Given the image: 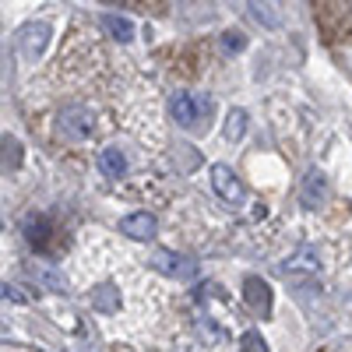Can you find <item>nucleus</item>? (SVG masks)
<instances>
[{"instance_id": "13", "label": "nucleus", "mask_w": 352, "mask_h": 352, "mask_svg": "<svg viewBox=\"0 0 352 352\" xmlns=\"http://www.w3.org/2000/svg\"><path fill=\"white\" fill-rule=\"evenodd\" d=\"M21 141L14 138V134H4V138H0V166H4V169H18L21 166Z\"/></svg>"}, {"instance_id": "19", "label": "nucleus", "mask_w": 352, "mask_h": 352, "mask_svg": "<svg viewBox=\"0 0 352 352\" xmlns=\"http://www.w3.org/2000/svg\"><path fill=\"white\" fill-rule=\"evenodd\" d=\"M243 345H247V352H264V342L257 338V331H247L243 335Z\"/></svg>"}, {"instance_id": "11", "label": "nucleus", "mask_w": 352, "mask_h": 352, "mask_svg": "<svg viewBox=\"0 0 352 352\" xmlns=\"http://www.w3.org/2000/svg\"><path fill=\"white\" fill-rule=\"evenodd\" d=\"M28 275H32L43 289H50V292H64V278L56 275L50 264H43V261H32V264H28Z\"/></svg>"}, {"instance_id": "18", "label": "nucleus", "mask_w": 352, "mask_h": 352, "mask_svg": "<svg viewBox=\"0 0 352 352\" xmlns=\"http://www.w3.org/2000/svg\"><path fill=\"white\" fill-rule=\"evenodd\" d=\"M0 300H11V303H25V292H18V289H11V285H4V282H0Z\"/></svg>"}, {"instance_id": "15", "label": "nucleus", "mask_w": 352, "mask_h": 352, "mask_svg": "<svg viewBox=\"0 0 352 352\" xmlns=\"http://www.w3.org/2000/svg\"><path fill=\"white\" fill-rule=\"evenodd\" d=\"M247 134V109H229L226 116V141H240Z\"/></svg>"}, {"instance_id": "4", "label": "nucleus", "mask_w": 352, "mask_h": 352, "mask_svg": "<svg viewBox=\"0 0 352 352\" xmlns=\"http://www.w3.org/2000/svg\"><path fill=\"white\" fill-rule=\"evenodd\" d=\"M18 43H21V53L28 56V60H36V56H43V50L50 46V25H43V21H28V25L21 28Z\"/></svg>"}, {"instance_id": "5", "label": "nucleus", "mask_w": 352, "mask_h": 352, "mask_svg": "<svg viewBox=\"0 0 352 352\" xmlns=\"http://www.w3.org/2000/svg\"><path fill=\"white\" fill-rule=\"evenodd\" d=\"M300 197H303L307 208H317V204H324V201H328V176L320 173V169H307L303 184H300Z\"/></svg>"}, {"instance_id": "1", "label": "nucleus", "mask_w": 352, "mask_h": 352, "mask_svg": "<svg viewBox=\"0 0 352 352\" xmlns=\"http://www.w3.org/2000/svg\"><path fill=\"white\" fill-rule=\"evenodd\" d=\"M56 131H60L64 141H88L96 134V113L88 106H64L60 116H56Z\"/></svg>"}, {"instance_id": "2", "label": "nucleus", "mask_w": 352, "mask_h": 352, "mask_svg": "<svg viewBox=\"0 0 352 352\" xmlns=\"http://www.w3.org/2000/svg\"><path fill=\"white\" fill-rule=\"evenodd\" d=\"M169 113L180 127H194L201 116L212 113V99L208 96H190V92H176L169 99Z\"/></svg>"}, {"instance_id": "7", "label": "nucleus", "mask_w": 352, "mask_h": 352, "mask_svg": "<svg viewBox=\"0 0 352 352\" xmlns=\"http://www.w3.org/2000/svg\"><path fill=\"white\" fill-rule=\"evenodd\" d=\"M152 268H159L162 275H173V278H190L194 275V261L176 257L173 250H155L152 254Z\"/></svg>"}, {"instance_id": "16", "label": "nucleus", "mask_w": 352, "mask_h": 352, "mask_svg": "<svg viewBox=\"0 0 352 352\" xmlns=\"http://www.w3.org/2000/svg\"><path fill=\"white\" fill-rule=\"evenodd\" d=\"M222 46H226L229 53H240V50L247 46V36L236 32V28H229V32H222Z\"/></svg>"}, {"instance_id": "17", "label": "nucleus", "mask_w": 352, "mask_h": 352, "mask_svg": "<svg viewBox=\"0 0 352 352\" xmlns=\"http://www.w3.org/2000/svg\"><path fill=\"white\" fill-rule=\"evenodd\" d=\"M254 18H257V21H264V25H278V18L268 11V4H254Z\"/></svg>"}, {"instance_id": "12", "label": "nucleus", "mask_w": 352, "mask_h": 352, "mask_svg": "<svg viewBox=\"0 0 352 352\" xmlns=\"http://www.w3.org/2000/svg\"><path fill=\"white\" fill-rule=\"evenodd\" d=\"M102 28H106L113 39H120V43H131L134 39V21L124 18V14H106L102 18Z\"/></svg>"}, {"instance_id": "6", "label": "nucleus", "mask_w": 352, "mask_h": 352, "mask_svg": "<svg viewBox=\"0 0 352 352\" xmlns=\"http://www.w3.org/2000/svg\"><path fill=\"white\" fill-rule=\"evenodd\" d=\"M243 300L250 303V310L254 314H272V285L264 282V278H257V275H250L247 282H243Z\"/></svg>"}, {"instance_id": "8", "label": "nucleus", "mask_w": 352, "mask_h": 352, "mask_svg": "<svg viewBox=\"0 0 352 352\" xmlns=\"http://www.w3.org/2000/svg\"><path fill=\"white\" fill-rule=\"evenodd\" d=\"M155 229H159V222H155L152 212H134L120 222V232H127L131 240H152Z\"/></svg>"}, {"instance_id": "3", "label": "nucleus", "mask_w": 352, "mask_h": 352, "mask_svg": "<svg viewBox=\"0 0 352 352\" xmlns=\"http://www.w3.org/2000/svg\"><path fill=\"white\" fill-rule=\"evenodd\" d=\"M212 187H215V194L226 201V204H243L247 201V187H243V180L236 173H232L229 166H212Z\"/></svg>"}, {"instance_id": "9", "label": "nucleus", "mask_w": 352, "mask_h": 352, "mask_svg": "<svg viewBox=\"0 0 352 352\" xmlns=\"http://www.w3.org/2000/svg\"><path fill=\"white\" fill-rule=\"evenodd\" d=\"M50 232H53V226L43 215L25 222V240H28V247H32V250H50Z\"/></svg>"}, {"instance_id": "10", "label": "nucleus", "mask_w": 352, "mask_h": 352, "mask_svg": "<svg viewBox=\"0 0 352 352\" xmlns=\"http://www.w3.org/2000/svg\"><path fill=\"white\" fill-rule=\"evenodd\" d=\"M99 169L106 176H113V180H120V176L127 173V155L120 148H102L99 152Z\"/></svg>"}, {"instance_id": "14", "label": "nucleus", "mask_w": 352, "mask_h": 352, "mask_svg": "<svg viewBox=\"0 0 352 352\" xmlns=\"http://www.w3.org/2000/svg\"><path fill=\"white\" fill-rule=\"evenodd\" d=\"M92 307L102 310V314H113L116 307H120V289H116V285H99L92 292Z\"/></svg>"}]
</instances>
